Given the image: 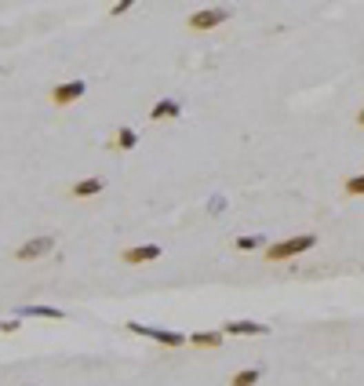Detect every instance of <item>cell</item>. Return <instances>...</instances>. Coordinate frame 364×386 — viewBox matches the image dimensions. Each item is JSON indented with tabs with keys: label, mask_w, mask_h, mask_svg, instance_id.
I'll use <instances>...</instances> for the list:
<instances>
[{
	"label": "cell",
	"mask_w": 364,
	"mask_h": 386,
	"mask_svg": "<svg viewBox=\"0 0 364 386\" xmlns=\"http://www.w3.org/2000/svg\"><path fill=\"white\" fill-rule=\"evenodd\" d=\"M317 244L314 234H299V237H288V241H277V244H270L266 248V259L270 263H284V259H295V255H303L310 252Z\"/></svg>",
	"instance_id": "cell-1"
},
{
	"label": "cell",
	"mask_w": 364,
	"mask_h": 386,
	"mask_svg": "<svg viewBox=\"0 0 364 386\" xmlns=\"http://www.w3.org/2000/svg\"><path fill=\"white\" fill-rule=\"evenodd\" d=\"M128 332L132 336H142V339H153V343H161V346H186L190 339L182 336V332H168V328H153V325H142V321H128Z\"/></svg>",
	"instance_id": "cell-2"
},
{
	"label": "cell",
	"mask_w": 364,
	"mask_h": 386,
	"mask_svg": "<svg viewBox=\"0 0 364 386\" xmlns=\"http://www.w3.org/2000/svg\"><path fill=\"white\" fill-rule=\"evenodd\" d=\"M84 95H88V81H81V77L51 88V102H55V106H73V102H81Z\"/></svg>",
	"instance_id": "cell-3"
},
{
	"label": "cell",
	"mask_w": 364,
	"mask_h": 386,
	"mask_svg": "<svg viewBox=\"0 0 364 386\" xmlns=\"http://www.w3.org/2000/svg\"><path fill=\"white\" fill-rule=\"evenodd\" d=\"M48 252H55V237H51V234H44V237H33V241L19 244V248H15V259H22V263H33V259H44Z\"/></svg>",
	"instance_id": "cell-4"
},
{
	"label": "cell",
	"mask_w": 364,
	"mask_h": 386,
	"mask_svg": "<svg viewBox=\"0 0 364 386\" xmlns=\"http://www.w3.org/2000/svg\"><path fill=\"white\" fill-rule=\"evenodd\" d=\"M226 19H230V8H204V11H197V15H190L186 26L193 33H201V30H215V26H223Z\"/></svg>",
	"instance_id": "cell-5"
},
{
	"label": "cell",
	"mask_w": 364,
	"mask_h": 386,
	"mask_svg": "<svg viewBox=\"0 0 364 386\" xmlns=\"http://www.w3.org/2000/svg\"><path fill=\"white\" fill-rule=\"evenodd\" d=\"M161 255H164L161 244H135V248H124V252H121V259H124L128 266H139V263H157Z\"/></svg>",
	"instance_id": "cell-6"
},
{
	"label": "cell",
	"mask_w": 364,
	"mask_h": 386,
	"mask_svg": "<svg viewBox=\"0 0 364 386\" xmlns=\"http://www.w3.org/2000/svg\"><path fill=\"white\" fill-rule=\"evenodd\" d=\"M270 325H263V321H230V325L223 328V336H266Z\"/></svg>",
	"instance_id": "cell-7"
},
{
	"label": "cell",
	"mask_w": 364,
	"mask_h": 386,
	"mask_svg": "<svg viewBox=\"0 0 364 386\" xmlns=\"http://www.w3.org/2000/svg\"><path fill=\"white\" fill-rule=\"evenodd\" d=\"M179 113H182V106L175 99H161L157 106L150 110V121H168V117H179Z\"/></svg>",
	"instance_id": "cell-8"
},
{
	"label": "cell",
	"mask_w": 364,
	"mask_h": 386,
	"mask_svg": "<svg viewBox=\"0 0 364 386\" xmlns=\"http://www.w3.org/2000/svg\"><path fill=\"white\" fill-rule=\"evenodd\" d=\"M102 186H106L102 179H81V183L70 186V193L73 197H95V193H102Z\"/></svg>",
	"instance_id": "cell-9"
},
{
	"label": "cell",
	"mask_w": 364,
	"mask_h": 386,
	"mask_svg": "<svg viewBox=\"0 0 364 386\" xmlns=\"http://www.w3.org/2000/svg\"><path fill=\"white\" fill-rule=\"evenodd\" d=\"M15 314H19V317H51V321H62V317H66L62 310H55V306H19Z\"/></svg>",
	"instance_id": "cell-10"
},
{
	"label": "cell",
	"mask_w": 364,
	"mask_h": 386,
	"mask_svg": "<svg viewBox=\"0 0 364 386\" xmlns=\"http://www.w3.org/2000/svg\"><path fill=\"white\" fill-rule=\"evenodd\" d=\"M193 346H223V332H193V336H186Z\"/></svg>",
	"instance_id": "cell-11"
},
{
	"label": "cell",
	"mask_w": 364,
	"mask_h": 386,
	"mask_svg": "<svg viewBox=\"0 0 364 386\" xmlns=\"http://www.w3.org/2000/svg\"><path fill=\"white\" fill-rule=\"evenodd\" d=\"M259 379H263V368H244L230 379V386H255Z\"/></svg>",
	"instance_id": "cell-12"
},
{
	"label": "cell",
	"mask_w": 364,
	"mask_h": 386,
	"mask_svg": "<svg viewBox=\"0 0 364 386\" xmlns=\"http://www.w3.org/2000/svg\"><path fill=\"white\" fill-rule=\"evenodd\" d=\"M139 146V132L135 128H121L117 132V150H135Z\"/></svg>",
	"instance_id": "cell-13"
},
{
	"label": "cell",
	"mask_w": 364,
	"mask_h": 386,
	"mask_svg": "<svg viewBox=\"0 0 364 386\" xmlns=\"http://www.w3.org/2000/svg\"><path fill=\"white\" fill-rule=\"evenodd\" d=\"M263 244H266V237H241V241H233V248H237V252H252V248H263Z\"/></svg>",
	"instance_id": "cell-14"
},
{
	"label": "cell",
	"mask_w": 364,
	"mask_h": 386,
	"mask_svg": "<svg viewBox=\"0 0 364 386\" xmlns=\"http://www.w3.org/2000/svg\"><path fill=\"white\" fill-rule=\"evenodd\" d=\"M346 193H350V197H364V172L354 175V179H346Z\"/></svg>",
	"instance_id": "cell-15"
},
{
	"label": "cell",
	"mask_w": 364,
	"mask_h": 386,
	"mask_svg": "<svg viewBox=\"0 0 364 386\" xmlns=\"http://www.w3.org/2000/svg\"><path fill=\"white\" fill-rule=\"evenodd\" d=\"M128 8H132V0H121V4H113V8H110V15H124Z\"/></svg>",
	"instance_id": "cell-16"
},
{
	"label": "cell",
	"mask_w": 364,
	"mask_h": 386,
	"mask_svg": "<svg viewBox=\"0 0 364 386\" xmlns=\"http://www.w3.org/2000/svg\"><path fill=\"white\" fill-rule=\"evenodd\" d=\"M19 328V321H0V332H15Z\"/></svg>",
	"instance_id": "cell-17"
},
{
	"label": "cell",
	"mask_w": 364,
	"mask_h": 386,
	"mask_svg": "<svg viewBox=\"0 0 364 386\" xmlns=\"http://www.w3.org/2000/svg\"><path fill=\"white\" fill-rule=\"evenodd\" d=\"M357 124H361V128H364V110H361V113H357Z\"/></svg>",
	"instance_id": "cell-18"
}]
</instances>
